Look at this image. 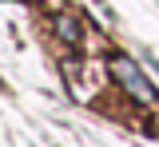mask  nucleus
Listing matches in <instances>:
<instances>
[{
	"mask_svg": "<svg viewBox=\"0 0 159 147\" xmlns=\"http://www.w3.org/2000/svg\"><path fill=\"white\" fill-rule=\"evenodd\" d=\"M111 76L123 84V91H127L131 100H139V104H159V91L151 87V80L135 68V60H127V56H111Z\"/></svg>",
	"mask_w": 159,
	"mask_h": 147,
	"instance_id": "f257e3e1",
	"label": "nucleus"
},
{
	"mask_svg": "<svg viewBox=\"0 0 159 147\" xmlns=\"http://www.w3.org/2000/svg\"><path fill=\"white\" fill-rule=\"evenodd\" d=\"M52 28H56V36H60V40H64V44H72V48L84 40V32H80V20L72 16V12H56V16H52Z\"/></svg>",
	"mask_w": 159,
	"mask_h": 147,
	"instance_id": "7ed1b4c3",
	"label": "nucleus"
},
{
	"mask_svg": "<svg viewBox=\"0 0 159 147\" xmlns=\"http://www.w3.org/2000/svg\"><path fill=\"white\" fill-rule=\"evenodd\" d=\"M64 76H68L76 100H92L99 87H103V68H99L96 60H72V64H64Z\"/></svg>",
	"mask_w": 159,
	"mask_h": 147,
	"instance_id": "f03ea898",
	"label": "nucleus"
}]
</instances>
